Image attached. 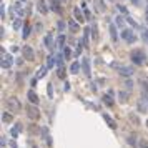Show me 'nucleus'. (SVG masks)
Segmentation results:
<instances>
[{
	"label": "nucleus",
	"mask_w": 148,
	"mask_h": 148,
	"mask_svg": "<svg viewBox=\"0 0 148 148\" xmlns=\"http://www.w3.org/2000/svg\"><path fill=\"white\" fill-rule=\"evenodd\" d=\"M7 108L9 111L13 115V113H19L20 108H22V103H20V100L17 97H9L7 98Z\"/></svg>",
	"instance_id": "1"
},
{
	"label": "nucleus",
	"mask_w": 148,
	"mask_h": 148,
	"mask_svg": "<svg viewBox=\"0 0 148 148\" xmlns=\"http://www.w3.org/2000/svg\"><path fill=\"white\" fill-rule=\"evenodd\" d=\"M110 67L115 68V70H118V73H120V75H123V77H130V75L133 73V70H131V68L125 67V65H121V63H117V62H111Z\"/></svg>",
	"instance_id": "2"
},
{
	"label": "nucleus",
	"mask_w": 148,
	"mask_h": 148,
	"mask_svg": "<svg viewBox=\"0 0 148 148\" xmlns=\"http://www.w3.org/2000/svg\"><path fill=\"white\" fill-rule=\"evenodd\" d=\"M130 58H131L133 63H137V65H143L145 63V53L141 50H133L130 53Z\"/></svg>",
	"instance_id": "3"
},
{
	"label": "nucleus",
	"mask_w": 148,
	"mask_h": 148,
	"mask_svg": "<svg viewBox=\"0 0 148 148\" xmlns=\"http://www.w3.org/2000/svg\"><path fill=\"white\" fill-rule=\"evenodd\" d=\"M27 115H29L30 120H38L40 117V110L35 107V105H29L27 107Z\"/></svg>",
	"instance_id": "4"
},
{
	"label": "nucleus",
	"mask_w": 148,
	"mask_h": 148,
	"mask_svg": "<svg viewBox=\"0 0 148 148\" xmlns=\"http://www.w3.org/2000/svg\"><path fill=\"white\" fill-rule=\"evenodd\" d=\"M22 55H23V58L29 60V62H33V58H35L33 48H32V47H29V45H25V47L22 48Z\"/></svg>",
	"instance_id": "5"
},
{
	"label": "nucleus",
	"mask_w": 148,
	"mask_h": 148,
	"mask_svg": "<svg viewBox=\"0 0 148 148\" xmlns=\"http://www.w3.org/2000/svg\"><path fill=\"white\" fill-rule=\"evenodd\" d=\"M12 67V57L5 55V50L2 48V68H10Z\"/></svg>",
	"instance_id": "6"
},
{
	"label": "nucleus",
	"mask_w": 148,
	"mask_h": 148,
	"mask_svg": "<svg viewBox=\"0 0 148 148\" xmlns=\"http://www.w3.org/2000/svg\"><path fill=\"white\" fill-rule=\"evenodd\" d=\"M121 37L127 40V42H130V43H133V42L137 40V38H135V35H133V32H131L130 29H125V30H123V32H121Z\"/></svg>",
	"instance_id": "7"
},
{
	"label": "nucleus",
	"mask_w": 148,
	"mask_h": 148,
	"mask_svg": "<svg viewBox=\"0 0 148 148\" xmlns=\"http://www.w3.org/2000/svg\"><path fill=\"white\" fill-rule=\"evenodd\" d=\"M73 13H75V22H78V23H82V22H85V15L80 12L78 7H75L73 9Z\"/></svg>",
	"instance_id": "8"
},
{
	"label": "nucleus",
	"mask_w": 148,
	"mask_h": 148,
	"mask_svg": "<svg viewBox=\"0 0 148 148\" xmlns=\"http://www.w3.org/2000/svg\"><path fill=\"white\" fill-rule=\"evenodd\" d=\"M37 9H38V12H40V13H43V15L48 12V7L45 5V0H38V3H37Z\"/></svg>",
	"instance_id": "9"
},
{
	"label": "nucleus",
	"mask_w": 148,
	"mask_h": 148,
	"mask_svg": "<svg viewBox=\"0 0 148 148\" xmlns=\"http://www.w3.org/2000/svg\"><path fill=\"white\" fill-rule=\"evenodd\" d=\"M50 5H52V10H55L57 13H62V7H60V0H48Z\"/></svg>",
	"instance_id": "10"
},
{
	"label": "nucleus",
	"mask_w": 148,
	"mask_h": 148,
	"mask_svg": "<svg viewBox=\"0 0 148 148\" xmlns=\"http://www.w3.org/2000/svg\"><path fill=\"white\" fill-rule=\"evenodd\" d=\"M27 97H29L30 103H33V105H37V103H38V97H37V93H35L33 90H30L29 93H27Z\"/></svg>",
	"instance_id": "11"
},
{
	"label": "nucleus",
	"mask_w": 148,
	"mask_h": 148,
	"mask_svg": "<svg viewBox=\"0 0 148 148\" xmlns=\"http://www.w3.org/2000/svg\"><path fill=\"white\" fill-rule=\"evenodd\" d=\"M103 120H105V121H107V123H108V127L110 128H117V123H115V120L111 118V117H110V115H107V113H105V115H103Z\"/></svg>",
	"instance_id": "12"
},
{
	"label": "nucleus",
	"mask_w": 148,
	"mask_h": 148,
	"mask_svg": "<svg viewBox=\"0 0 148 148\" xmlns=\"http://www.w3.org/2000/svg\"><path fill=\"white\" fill-rule=\"evenodd\" d=\"M40 133H42V137H43V140L47 141V145H52V140H50V133L47 128H42L40 130Z\"/></svg>",
	"instance_id": "13"
},
{
	"label": "nucleus",
	"mask_w": 148,
	"mask_h": 148,
	"mask_svg": "<svg viewBox=\"0 0 148 148\" xmlns=\"http://www.w3.org/2000/svg\"><path fill=\"white\" fill-rule=\"evenodd\" d=\"M68 29L75 33V32H80V25H78V22H73V20H70L68 22Z\"/></svg>",
	"instance_id": "14"
},
{
	"label": "nucleus",
	"mask_w": 148,
	"mask_h": 148,
	"mask_svg": "<svg viewBox=\"0 0 148 148\" xmlns=\"http://www.w3.org/2000/svg\"><path fill=\"white\" fill-rule=\"evenodd\" d=\"M19 131H22V123H17V125L12 128L10 133H12V137H13V138H17V137H19Z\"/></svg>",
	"instance_id": "15"
},
{
	"label": "nucleus",
	"mask_w": 148,
	"mask_h": 148,
	"mask_svg": "<svg viewBox=\"0 0 148 148\" xmlns=\"http://www.w3.org/2000/svg\"><path fill=\"white\" fill-rule=\"evenodd\" d=\"M95 9L98 12H105V2L103 0H95Z\"/></svg>",
	"instance_id": "16"
},
{
	"label": "nucleus",
	"mask_w": 148,
	"mask_h": 148,
	"mask_svg": "<svg viewBox=\"0 0 148 148\" xmlns=\"http://www.w3.org/2000/svg\"><path fill=\"white\" fill-rule=\"evenodd\" d=\"M70 72H72L73 75H75V73H78V72H80V63H78V62H73V63H72V67H70Z\"/></svg>",
	"instance_id": "17"
},
{
	"label": "nucleus",
	"mask_w": 148,
	"mask_h": 148,
	"mask_svg": "<svg viewBox=\"0 0 148 148\" xmlns=\"http://www.w3.org/2000/svg\"><path fill=\"white\" fill-rule=\"evenodd\" d=\"M138 110H140V113H147V111H148V105L145 103V102H138Z\"/></svg>",
	"instance_id": "18"
},
{
	"label": "nucleus",
	"mask_w": 148,
	"mask_h": 148,
	"mask_svg": "<svg viewBox=\"0 0 148 148\" xmlns=\"http://www.w3.org/2000/svg\"><path fill=\"white\" fill-rule=\"evenodd\" d=\"M103 103L107 107H113V100L110 98V95H103Z\"/></svg>",
	"instance_id": "19"
},
{
	"label": "nucleus",
	"mask_w": 148,
	"mask_h": 148,
	"mask_svg": "<svg viewBox=\"0 0 148 148\" xmlns=\"http://www.w3.org/2000/svg\"><path fill=\"white\" fill-rule=\"evenodd\" d=\"M128 117H130V120H131V123H133V125H140V118L135 115V113H130Z\"/></svg>",
	"instance_id": "20"
},
{
	"label": "nucleus",
	"mask_w": 148,
	"mask_h": 148,
	"mask_svg": "<svg viewBox=\"0 0 148 148\" xmlns=\"http://www.w3.org/2000/svg\"><path fill=\"white\" fill-rule=\"evenodd\" d=\"M83 70H85V75L90 77V65H88V60H87V58L83 60Z\"/></svg>",
	"instance_id": "21"
},
{
	"label": "nucleus",
	"mask_w": 148,
	"mask_h": 148,
	"mask_svg": "<svg viewBox=\"0 0 148 148\" xmlns=\"http://www.w3.org/2000/svg\"><path fill=\"white\" fill-rule=\"evenodd\" d=\"M12 118H13V117H12V113H7V111L2 115V120H3L5 123H10V121H12Z\"/></svg>",
	"instance_id": "22"
},
{
	"label": "nucleus",
	"mask_w": 148,
	"mask_h": 148,
	"mask_svg": "<svg viewBox=\"0 0 148 148\" xmlns=\"http://www.w3.org/2000/svg\"><path fill=\"white\" fill-rule=\"evenodd\" d=\"M118 97H120V102H121V103L128 102V93H125V92H120V93H118Z\"/></svg>",
	"instance_id": "23"
},
{
	"label": "nucleus",
	"mask_w": 148,
	"mask_h": 148,
	"mask_svg": "<svg viewBox=\"0 0 148 148\" xmlns=\"http://www.w3.org/2000/svg\"><path fill=\"white\" fill-rule=\"evenodd\" d=\"M30 35V23H25L23 25V38H27Z\"/></svg>",
	"instance_id": "24"
},
{
	"label": "nucleus",
	"mask_w": 148,
	"mask_h": 148,
	"mask_svg": "<svg viewBox=\"0 0 148 148\" xmlns=\"http://www.w3.org/2000/svg\"><path fill=\"white\" fill-rule=\"evenodd\" d=\"M45 45H47L48 48H52V47H53V40H52V35H47V37H45Z\"/></svg>",
	"instance_id": "25"
},
{
	"label": "nucleus",
	"mask_w": 148,
	"mask_h": 148,
	"mask_svg": "<svg viewBox=\"0 0 148 148\" xmlns=\"http://www.w3.org/2000/svg\"><path fill=\"white\" fill-rule=\"evenodd\" d=\"M57 77H58V78H65V68H63V67H58V70H57Z\"/></svg>",
	"instance_id": "26"
},
{
	"label": "nucleus",
	"mask_w": 148,
	"mask_h": 148,
	"mask_svg": "<svg viewBox=\"0 0 148 148\" xmlns=\"http://www.w3.org/2000/svg\"><path fill=\"white\" fill-rule=\"evenodd\" d=\"M138 148H148V140L140 138V141H138Z\"/></svg>",
	"instance_id": "27"
},
{
	"label": "nucleus",
	"mask_w": 148,
	"mask_h": 148,
	"mask_svg": "<svg viewBox=\"0 0 148 148\" xmlns=\"http://www.w3.org/2000/svg\"><path fill=\"white\" fill-rule=\"evenodd\" d=\"M110 33H111V38L117 40V29H115V25H110Z\"/></svg>",
	"instance_id": "28"
},
{
	"label": "nucleus",
	"mask_w": 148,
	"mask_h": 148,
	"mask_svg": "<svg viewBox=\"0 0 148 148\" xmlns=\"http://www.w3.org/2000/svg\"><path fill=\"white\" fill-rule=\"evenodd\" d=\"M135 138H137L135 135H130L128 138H127V140H128V143L131 145V147H135V145H137V140H135Z\"/></svg>",
	"instance_id": "29"
},
{
	"label": "nucleus",
	"mask_w": 148,
	"mask_h": 148,
	"mask_svg": "<svg viewBox=\"0 0 148 148\" xmlns=\"http://www.w3.org/2000/svg\"><path fill=\"white\" fill-rule=\"evenodd\" d=\"M63 57H65V58H70V57H72V50H70L68 47L63 48Z\"/></svg>",
	"instance_id": "30"
},
{
	"label": "nucleus",
	"mask_w": 148,
	"mask_h": 148,
	"mask_svg": "<svg viewBox=\"0 0 148 148\" xmlns=\"http://www.w3.org/2000/svg\"><path fill=\"white\" fill-rule=\"evenodd\" d=\"M63 42H65V37H63V35H60V37H58V40H57V45H58L60 48L63 47ZM63 48H65V47H63Z\"/></svg>",
	"instance_id": "31"
},
{
	"label": "nucleus",
	"mask_w": 148,
	"mask_h": 148,
	"mask_svg": "<svg viewBox=\"0 0 148 148\" xmlns=\"http://www.w3.org/2000/svg\"><path fill=\"white\" fill-rule=\"evenodd\" d=\"M45 72H47V68H45V67H42V68L38 70V73H37V78H42V77L45 75Z\"/></svg>",
	"instance_id": "32"
},
{
	"label": "nucleus",
	"mask_w": 148,
	"mask_h": 148,
	"mask_svg": "<svg viewBox=\"0 0 148 148\" xmlns=\"http://www.w3.org/2000/svg\"><path fill=\"white\" fill-rule=\"evenodd\" d=\"M83 32H85V37H83V43H85V45H88V32H90V30L87 29V30H83Z\"/></svg>",
	"instance_id": "33"
},
{
	"label": "nucleus",
	"mask_w": 148,
	"mask_h": 148,
	"mask_svg": "<svg viewBox=\"0 0 148 148\" xmlns=\"http://www.w3.org/2000/svg\"><path fill=\"white\" fill-rule=\"evenodd\" d=\"M127 20H128V22H130V25H133V27H135V29H138V23H137V22H135V20L131 19V17H127Z\"/></svg>",
	"instance_id": "34"
},
{
	"label": "nucleus",
	"mask_w": 148,
	"mask_h": 148,
	"mask_svg": "<svg viewBox=\"0 0 148 148\" xmlns=\"http://www.w3.org/2000/svg\"><path fill=\"white\" fill-rule=\"evenodd\" d=\"M125 85H127V88H128V90L133 88V82H131V80H127V82H125Z\"/></svg>",
	"instance_id": "35"
},
{
	"label": "nucleus",
	"mask_w": 148,
	"mask_h": 148,
	"mask_svg": "<svg viewBox=\"0 0 148 148\" xmlns=\"http://www.w3.org/2000/svg\"><path fill=\"white\" fill-rule=\"evenodd\" d=\"M53 65V57H48V60H47V68H50Z\"/></svg>",
	"instance_id": "36"
},
{
	"label": "nucleus",
	"mask_w": 148,
	"mask_h": 148,
	"mask_svg": "<svg viewBox=\"0 0 148 148\" xmlns=\"http://www.w3.org/2000/svg\"><path fill=\"white\" fill-rule=\"evenodd\" d=\"M92 32H93V38L97 40V38H98V35H97V25H93V29H92Z\"/></svg>",
	"instance_id": "37"
},
{
	"label": "nucleus",
	"mask_w": 148,
	"mask_h": 148,
	"mask_svg": "<svg viewBox=\"0 0 148 148\" xmlns=\"http://www.w3.org/2000/svg\"><path fill=\"white\" fill-rule=\"evenodd\" d=\"M0 15H2V19H5V9H3V3H2V7H0Z\"/></svg>",
	"instance_id": "38"
},
{
	"label": "nucleus",
	"mask_w": 148,
	"mask_h": 148,
	"mask_svg": "<svg viewBox=\"0 0 148 148\" xmlns=\"http://www.w3.org/2000/svg\"><path fill=\"white\" fill-rule=\"evenodd\" d=\"M13 29H15V30L20 29V22H19V20H15V23H13Z\"/></svg>",
	"instance_id": "39"
},
{
	"label": "nucleus",
	"mask_w": 148,
	"mask_h": 148,
	"mask_svg": "<svg viewBox=\"0 0 148 148\" xmlns=\"http://www.w3.org/2000/svg\"><path fill=\"white\" fill-rule=\"evenodd\" d=\"M63 27H65V23H63V22H58V30H60V32L63 30Z\"/></svg>",
	"instance_id": "40"
},
{
	"label": "nucleus",
	"mask_w": 148,
	"mask_h": 148,
	"mask_svg": "<svg viewBox=\"0 0 148 148\" xmlns=\"http://www.w3.org/2000/svg\"><path fill=\"white\" fill-rule=\"evenodd\" d=\"M117 23H118V25H123V19H121V17H117Z\"/></svg>",
	"instance_id": "41"
},
{
	"label": "nucleus",
	"mask_w": 148,
	"mask_h": 148,
	"mask_svg": "<svg viewBox=\"0 0 148 148\" xmlns=\"http://www.w3.org/2000/svg\"><path fill=\"white\" fill-rule=\"evenodd\" d=\"M118 9L121 10V12H123V13H127V9H125V7H123V5H118Z\"/></svg>",
	"instance_id": "42"
},
{
	"label": "nucleus",
	"mask_w": 148,
	"mask_h": 148,
	"mask_svg": "<svg viewBox=\"0 0 148 148\" xmlns=\"http://www.w3.org/2000/svg\"><path fill=\"white\" fill-rule=\"evenodd\" d=\"M131 2H133L135 5H140V0H131Z\"/></svg>",
	"instance_id": "43"
},
{
	"label": "nucleus",
	"mask_w": 148,
	"mask_h": 148,
	"mask_svg": "<svg viewBox=\"0 0 148 148\" xmlns=\"http://www.w3.org/2000/svg\"><path fill=\"white\" fill-rule=\"evenodd\" d=\"M147 127H148V120H147Z\"/></svg>",
	"instance_id": "44"
},
{
	"label": "nucleus",
	"mask_w": 148,
	"mask_h": 148,
	"mask_svg": "<svg viewBox=\"0 0 148 148\" xmlns=\"http://www.w3.org/2000/svg\"><path fill=\"white\" fill-rule=\"evenodd\" d=\"M33 148H37V147H33Z\"/></svg>",
	"instance_id": "45"
}]
</instances>
